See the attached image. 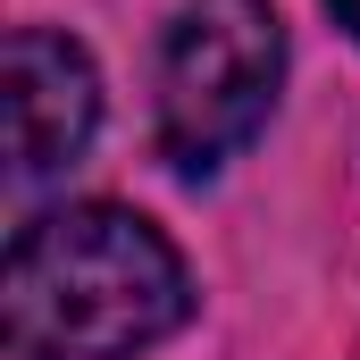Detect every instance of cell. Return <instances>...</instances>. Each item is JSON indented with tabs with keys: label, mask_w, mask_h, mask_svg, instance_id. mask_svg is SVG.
Returning <instances> with one entry per match:
<instances>
[{
	"label": "cell",
	"mask_w": 360,
	"mask_h": 360,
	"mask_svg": "<svg viewBox=\"0 0 360 360\" xmlns=\"http://www.w3.org/2000/svg\"><path fill=\"white\" fill-rule=\"evenodd\" d=\"M285 84V25L269 0H176L160 34V151L184 176L235 160L276 109Z\"/></svg>",
	"instance_id": "7a4b0ae2"
},
{
	"label": "cell",
	"mask_w": 360,
	"mask_h": 360,
	"mask_svg": "<svg viewBox=\"0 0 360 360\" xmlns=\"http://www.w3.org/2000/svg\"><path fill=\"white\" fill-rule=\"evenodd\" d=\"M0 117H8V176L17 184L76 168L101 126V76H92L84 42H68L51 25H17L0 51Z\"/></svg>",
	"instance_id": "3957f363"
},
{
	"label": "cell",
	"mask_w": 360,
	"mask_h": 360,
	"mask_svg": "<svg viewBox=\"0 0 360 360\" xmlns=\"http://www.w3.org/2000/svg\"><path fill=\"white\" fill-rule=\"evenodd\" d=\"M184 319L193 276L176 243L117 201L42 210L0 260V335L17 360H134Z\"/></svg>",
	"instance_id": "6da1fadb"
},
{
	"label": "cell",
	"mask_w": 360,
	"mask_h": 360,
	"mask_svg": "<svg viewBox=\"0 0 360 360\" xmlns=\"http://www.w3.org/2000/svg\"><path fill=\"white\" fill-rule=\"evenodd\" d=\"M327 8H335V25H344V34L360 42V0H327Z\"/></svg>",
	"instance_id": "277c9868"
}]
</instances>
